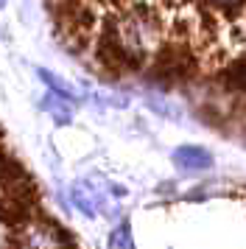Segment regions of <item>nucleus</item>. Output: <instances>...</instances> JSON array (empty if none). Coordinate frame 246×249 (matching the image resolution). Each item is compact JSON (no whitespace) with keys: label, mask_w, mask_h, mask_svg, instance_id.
Returning a JSON list of instances; mask_svg holds the SVG:
<instances>
[{"label":"nucleus","mask_w":246,"mask_h":249,"mask_svg":"<svg viewBox=\"0 0 246 249\" xmlns=\"http://www.w3.org/2000/svg\"><path fill=\"white\" fill-rule=\"evenodd\" d=\"M95 59L98 65L109 76H121V73H134L145 65V51H134L123 42L121 36V25L118 17H104L98 25V34H95Z\"/></svg>","instance_id":"f257e3e1"},{"label":"nucleus","mask_w":246,"mask_h":249,"mask_svg":"<svg viewBox=\"0 0 246 249\" xmlns=\"http://www.w3.org/2000/svg\"><path fill=\"white\" fill-rule=\"evenodd\" d=\"M196 73H199V56L193 53L188 42H179V39L165 42L145 70L148 81L162 84V90H168L171 84H179V81H190Z\"/></svg>","instance_id":"f03ea898"},{"label":"nucleus","mask_w":246,"mask_h":249,"mask_svg":"<svg viewBox=\"0 0 246 249\" xmlns=\"http://www.w3.org/2000/svg\"><path fill=\"white\" fill-rule=\"evenodd\" d=\"M42 213L45 210L39 202V188L0 196V227H6V232H20Z\"/></svg>","instance_id":"7ed1b4c3"},{"label":"nucleus","mask_w":246,"mask_h":249,"mask_svg":"<svg viewBox=\"0 0 246 249\" xmlns=\"http://www.w3.org/2000/svg\"><path fill=\"white\" fill-rule=\"evenodd\" d=\"M36 188L34 182V174L25 165L17 154L11 151H3L0 148V196H9V193H20V191H31Z\"/></svg>","instance_id":"20e7f679"},{"label":"nucleus","mask_w":246,"mask_h":249,"mask_svg":"<svg viewBox=\"0 0 246 249\" xmlns=\"http://www.w3.org/2000/svg\"><path fill=\"white\" fill-rule=\"evenodd\" d=\"M73 204H76L84 215H98V213H104V207H106V196H104L101 188H95L92 179H81V182L73 185Z\"/></svg>","instance_id":"39448f33"},{"label":"nucleus","mask_w":246,"mask_h":249,"mask_svg":"<svg viewBox=\"0 0 246 249\" xmlns=\"http://www.w3.org/2000/svg\"><path fill=\"white\" fill-rule=\"evenodd\" d=\"M174 165L179 171H204L212 165V157L199 146H182L174 151Z\"/></svg>","instance_id":"423d86ee"},{"label":"nucleus","mask_w":246,"mask_h":249,"mask_svg":"<svg viewBox=\"0 0 246 249\" xmlns=\"http://www.w3.org/2000/svg\"><path fill=\"white\" fill-rule=\"evenodd\" d=\"M215 79L221 81L224 90H232V92H246V59H238V62H229L224 65Z\"/></svg>","instance_id":"0eeeda50"},{"label":"nucleus","mask_w":246,"mask_h":249,"mask_svg":"<svg viewBox=\"0 0 246 249\" xmlns=\"http://www.w3.org/2000/svg\"><path fill=\"white\" fill-rule=\"evenodd\" d=\"M109 249H134V238H132V227H129V221H121V224L112 230Z\"/></svg>","instance_id":"6e6552de"},{"label":"nucleus","mask_w":246,"mask_h":249,"mask_svg":"<svg viewBox=\"0 0 246 249\" xmlns=\"http://www.w3.org/2000/svg\"><path fill=\"white\" fill-rule=\"evenodd\" d=\"M39 79H42L45 84L51 87V92H56V95H59L62 101H70V98H73V90H70L65 81L59 79V76H53L51 70H39Z\"/></svg>","instance_id":"1a4fd4ad"},{"label":"nucleus","mask_w":246,"mask_h":249,"mask_svg":"<svg viewBox=\"0 0 246 249\" xmlns=\"http://www.w3.org/2000/svg\"><path fill=\"white\" fill-rule=\"evenodd\" d=\"M48 112H53V118H56V124H67L70 121V109H67V101H53V98H48Z\"/></svg>","instance_id":"9d476101"}]
</instances>
